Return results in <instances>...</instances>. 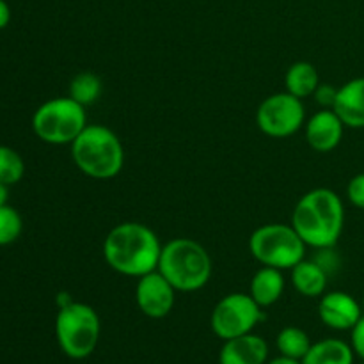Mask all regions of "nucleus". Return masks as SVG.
<instances>
[{"label":"nucleus","instance_id":"obj_1","mask_svg":"<svg viewBox=\"0 0 364 364\" xmlns=\"http://www.w3.org/2000/svg\"><path fill=\"white\" fill-rule=\"evenodd\" d=\"M162 244L151 228L141 223H121L103 240V258L114 272L142 277L159 269Z\"/></svg>","mask_w":364,"mask_h":364},{"label":"nucleus","instance_id":"obj_2","mask_svg":"<svg viewBox=\"0 0 364 364\" xmlns=\"http://www.w3.org/2000/svg\"><path fill=\"white\" fill-rule=\"evenodd\" d=\"M291 226L308 247H334L343 233V201L331 188H313L295 205Z\"/></svg>","mask_w":364,"mask_h":364},{"label":"nucleus","instance_id":"obj_3","mask_svg":"<svg viewBox=\"0 0 364 364\" xmlns=\"http://www.w3.org/2000/svg\"><path fill=\"white\" fill-rule=\"evenodd\" d=\"M70 146L75 166L85 176L110 180L123 169V144L119 137L103 124H87Z\"/></svg>","mask_w":364,"mask_h":364},{"label":"nucleus","instance_id":"obj_4","mask_svg":"<svg viewBox=\"0 0 364 364\" xmlns=\"http://www.w3.org/2000/svg\"><path fill=\"white\" fill-rule=\"evenodd\" d=\"M159 270L176 291H198L212 277V258L199 242L192 238H173L162 245Z\"/></svg>","mask_w":364,"mask_h":364},{"label":"nucleus","instance_id":"obj_5","mask_svg":"<svg viewBox=\"0 0 364 364\" xmlns=\"http://www.w3.org/2000/svg\"><path fill=\"white\" fill-rule=\"evenodd\" d=\"M102 323L95 308L84 302H71L59 308L55 316V338L60 350L70 359L80 361L96 350Z\"/></svg>","mask_w":364,"mask_h":364},{"label":"nucleus","instance_id":"obj_6","mask_svg":"<svg viewBox=\"0 0 364 364\" xmlns=\"http://www.w3.org/2000/svg\"><path fill=\"white\" fill-rule=\"evenodd\" d=\"M87 127L85 107L71 96L52 98L38 107L32 116V130L39 141L53 146L71 144Z\"/></svg>","mask_w":364,"mask_h":364},{"label":"nucleus","instance_id":"obj_7","mask_svg":"<svg viewBox=\"0 0 364 364\" xmlns=\"http://www.w3.org/2000/svg\"><path fill=\"white\" fill-rule=\"evenodd\" d=\"M306 247L291 224H265L249 238V251L263 267L291 270L306 256Z\"/></svg>","mask_w":364,"mask_h":364},{"label":"nucleus","instance_id":"obj_8","mask_svg":"<svg viewBox=\"0 0 364 364\" xmlns=\"http://www.w3.org/2000/svg\"><path fill=\"white\" fill-rule=\"evenodd\" d=\"M265 318L263 308L249 294H230L220 299L212 311L210 326L223 341L252 333Z\"/></svg>","mask_w":364,"mask_h":364},{"label":"nucleus","instance_id":"obj_9","mask_svg":"<svg viewBox=\"0 0 364 364\" xmlns=\"http://www.w3.org/2000/svg\"><path fill=\"white\" fill-rule=\"evenodd\" d=\"M256 123L265 135L274 139L291 137L306 124V110L301 98L290 92H276L262 102Z\"/></svg>","mask_w":364,"mask_h":364},{"label":"nucleus","instance_id":"obj_10","mask_svg":"<svg viewBox=\"0 0 364 364\" xmlns=\"http://www.w3.org/2000/svg\"><path fill=\"white\" fill-rule=\"evenodd\" d=\"M174 301H176V290L159 270L139 277L135 287V302L142 315L153 320L166 318L173 311Z\"/></svg>","mask_w":364,"mask_h":364},{"label":"nucleus","instance_id":"obj_11","mask_svg":"<svg viewBox=\"0 0 364 364\" xmlns=\"http://www.w3.org/2000/svg\"><path fill=\"white\" fill-rule=\"evenodd\" d=\"M363 315V306L347 291H329L320 297L318 316L329 329L352 331Z\"/></svg>","mask_w":364,"mask_h":364},{"label":"nucleus","instance_id":"obj_12","mask_svg":"<svg viewBox=\"0 0 364 364\" xmlns=\"http://www.w3.org/2000/svg\"><path fill=\"white\" fill-rule=\"evenodd\" d=\"M343 121L333 109L318 110L304 124L306 141L311 149L318 153H329L336 149L343 139Z\"/></svg>","mask_w":364,"mask_h":364},{"label":"nucleus","instance_id":"obj_13","mask_svg":"<svg viewBox=\"0 0 364 364\" xmlns=\"http://www.w3.org/2000/svg\"><path fill=\"white\" fill-rule=\"evenodd\" d=\"M269 345L258 334H244L224 341L219 352V364H267Z\"/></svg>","mask_w":364,"mask_h":364},{"label":"nucleus","instance_id":"obj_14","mask_svg":"<svg viewBox=\"0 0 364 364\" xmlns=\"http://www.w3.org/2000/svg\"><path fill=\"white\" fill-rule=\"evenodd\" d=\"M333 110L343 121L345 128H364V77L352 78L338 87Z\"/></svg>","mask_w":364,"mask_h":364},{"label":"nucleus","instance_id":"obj_15","mask_svg":"<svg viewBox=\"0 0 364 364\" xmlns=\"http://www.w3.org/2000/svg\"><path fill=\"white\" fill-rule=\"evenodd\" d=\"M291 272V284L302 297H322L326 294L329 274L315 262V259H302L299 262Z\"/></svg>","mask_w":364,"mask_h":364},{"label":"nucleus","instance_id":"obj_16","mask_svg":"<svg viewBox=\"0 0 364 364\" xmlns=\"http://www.w3.org/2000/svg\"><path fill=\"white\" fill-rule=\"evenodd\" d=\"M284 276L283 270L274 267H263L252 276L249 295L262 306L263 309L270 308L281 299L284 291Z\"/></svg>","mask_w":364,"mask_h":364},{"label":"nucleus","instance_id":"obj_17","mask_svg":"<svg viewBox=\"0 0 364 364\" xmlns=\"http://www.w3.org/2000/svg\"><path fill=\"white\" fill-rule=\"evenodd\" d=\"M355 352L350 343L338 338H326L311 345L302 364H354Z\"/></svg>","mask_w":364,"mask_h":364},{"label":"nucleus","instance_id":"obj_18","mask_svg":"<svg viewBox=\"0 0 364 364\" xmlns=\"http://www.w3.org/2000/svg\"><path fill=\"white\" fill-rule=\"evenodd\" d=\"M284 85H287V92L290 95L301 100L308 98V96L315 95L316 87L320 85L318 71L311 63L299 60L288 68L287 75H284Z\"/></svg>","mask_w":364,"mask_h":364},{"label":"nucleus","instance_id":"obj_19","mask_svg":"<svg viewBox=\"0 0 364 364\" xmlns=\"http://www.w3.org/2000/svg\"><path fill=\"white\" fill-rule=\"evenodd\" d=\"M311 345L308 333L302 331L301 327H284L276 338V347L279 354L284 358L297 359V361L304 359Z\"/></svg>","mask_w":364,"mask_h":364},{"label":"nucleus","instance_id":"obj_20","mask_svg":"<svg viewBox=\"0 0 364 364\" xmlns=\"http://www.w3.org/2000/svg\"><path fill=\"white\" fill-rule=\"evenodd\" d=\"M102 78L91 71H82V73L75 75L73 80L70 82V96L84 107L98 102V98L102 96Z\"/></svg>","mask_w":364,"mask_h":364},{"label":"nucleus","instance_id":"obj_21","mask_svg":"<svg viewBox=\"0 0 364 364\" xmlns=\"http://www.w3.org/2000/svg\"><path fill=\"white\" fill-rule=\"evenodd\" d=\"M25 162L16 149L9 146H0V181L14 185L23 178Z\"/></svg>","mask_w":364,"mask_h":364},{"label":"nucleus","instance_id":"obj_22","mask_svg":"<svg viewBox=\"0 0 364 364\" xmlns=\"http://www.w3.org/2000/svg\"><path fill=\"white\" fill-rule=\"evenodd\" d=\"M21 230H23V220L18 210L9 205L0 206V247L16 242Z\"/></svg>","mask_w":364,"mask_h":364},{"label":"nucleus","instance_id":"obj_23","mask_svg":"<svg viewBox=\"0 0 364 364\" xmlns=\"http://www.w3.org/2000/svg\"><path fill=\"white\" fill-rule=\"evenodd\" d=\"M347 198L348 201L359 210H364V173L355 174L347 185Z\"/></svg>","mask_w":364,"mask_h":364},{"label":"nucleus","instance_id":"obj_24","mask_svg":"<svg viewBox=\"0 0 364 364\" xmlns=\"http://www.w3.org/2000/svg\"><path fill=\"white\" fill-rule=\"evenodd\" d=\"M315 100L322 109H333L334 103H336L338 96V87L331 84H320L315 91Z\"/></svg>","mask_w":364,"mask_h":364},{"label":"nucleus","instance_id":"obj_25","mask_svg":"<svg viewBox=\"0 0 364 364\" xmlns=\"http://www.w3.org/2000/svg\"><path fill=\"white\" fill-rule=\"evenodd\" d=\"M316 251L320 252L318 258H315V262L318 263L320 267H322L323 270H326L327 274H333L334 270L340 267V259H338V256L334 255L333 247H327V249H316Z\"/></svg>","mask_w":364,"mask_h":364},{"label":"nucleus","instance_id":"obj_26","mask_svg":"<svg viewBox=\"0 0 364 364\" xmlns=\"http://www.w3.org/2000/svg\"><path fill=\"white\" fill-rule=\"evenodd\" d=\"M350 345L354 348L355 355L361 358V361H364V315L361 316L358 323H355L354 329L350 331Z\"/></svg>","mask_w":364,"mask_h":364},{"label":"nucleus","instance_id":"obj_27","mask_svg":"<svg viewBox=\"0 0 364 364\" xmlns=\"http://www.w3.org/2000/svg\"><path fill=\"white\" fill-rule=\"evenodd\" d=\"M11 21V9L6 0H0V31L6 28Z\"/></svg>","mask_w":364,"mask_h":364},{"label":"nucleus","instance_id":"obj_28","mask_svg":"<svg viewBox=\"0 0 364 364\" xmlns=\"http://www.w3.org/2000/svg\"><path fill=\"white\" fill-rule=\"evenodd\" d=\"M267 364H302V361H297V359L284 358V355H279V358L272 359V361H267Z\"/></svg>","mask_w":364,"mask_h":364},{"label":"nucleus","instance_id":"obj_29","mask_svg":"<svg viewBox=\"0 0 364 364\" xmlns=\"http://www.w3.org/2000/svg\"><path fill=\"white\" fill-rule=\"evenodd\" d=\"M7 196H9V185L0 181V206L7 205Z\"/></svg>","mask_w":364,"mask_h":364},{"label":"nucleus","instance_id":"obj_30","mask_svg":"<svg viewBox=\"0 0 364 364\" xmlns=\"http://www.w3.org/2000/svg\"><path fill=\"white\" fill-rule=\"evenodd\" d=\"M71 297H70V294H66V291H63V294H59L57 295V306H59V308H64V306H68V304H71Z\"/></svg>","mask_w":364,"mask_h":364},{"label":"nucleus","instance_id":"obj_31","mask_svg":"<svg viewBox=\"0 0 364 364\" xmlns=\"http://www.w3.org/2000/svg\"><path fill=\"white\" fill-rule=\"evenodd\" d=\"M361 306H363V311H364V295H363V302H361Z\"/></svg>","mask_w":364,"mask_h":364},{"label":"nucleus","instance_id":"obj_32","mask_svg":"<svg viewBox=\"0 0 364 364\" xmlns=\"http://www.w3.org/2000/svg\"><path fill=\"white\" fill-rule=\"evenodd\" d=\"M361 364H364V361H363V363H361Z\"/></svg>","mask_w":364,"mask_h":364}]
</instances>
